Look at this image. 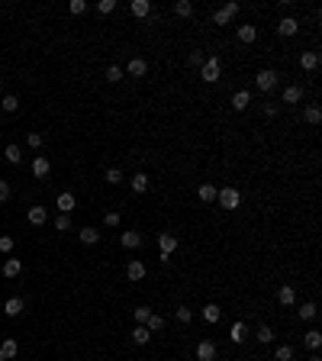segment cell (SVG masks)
<instances>
[{
	"instance_id": "6da1fadb",
	"label": "cell",
	"mask_w": 322,
	"mask_h": 361,
	"mask_svg": "<svg viewBox=\"0 0 322 361\" xmlns=\"http://www.w3.org/2000/svg\"><path fill=\"white\" fill-rule=\"evenodd\" d=\"M219 77H222V61L216 58V55L206 58L203 65H200V81H203V84H216Z\"/></svg>"
},
{
	"instance_id": "7a4b0ae2",
	"label": "cell",
	"mask_w": 322,
	"mask_h": 361,
	"mask_svg": "<svg viewBox=\"0 0 322 361\" xmlns=\"http://www.w3.org/2000/svg\"><path fill=\"white\" fill-rule=\"evenodd\" d=\"M216 204L225 207V210H239L242 207V193L236 187H222V190H216Z\"/></svg>"
},
{
	"instance_id": "3957f363",
	"label": "cell",
	"mask_w": 322,
	"mask_h": 361,
	"mask_svg": "<svg viewBox=\"0 0 322 361\" xmlns=\"http://www.w3.org/2000/svg\"><path fill=\"white\" fill-rule=\"evenodd\" d=\"M174 252H177V235H174V232H161L158 235V258L161 261H171Z\"/></svg>"
},
{
	"instance_id": "277c9868",
	"label": "cell",
	"mask_w": 322,
	"mask_h": 361,
	"mask_svg": "<svg viewBox=\"0 0 322 361\" xmlns=\"http://www.w3.org/2000/svg\"><path fill=\"white\" fill-rule=\"evenodd\" d=\"M255 87H258V91H274V87H277V71H271V68H264V71H258L255 74Z\"/></svg>"
},
{
	"instance_id": "5b68a950",
	"label": "cell",
	"mask_w": 322,
	"mask_h": 361,
	"mask_svg": "<svg viewBox=\"0 0 322 361\" xmlns=\"http://www.w3.org/2000/svg\"><path fill=\"white\" fill-rule=\"evenodd\" d=\"M274 29H277V36H297V32H300V23L293 20V16H284V20H277Z\"/></svg>"
},
{
	"instance_id": "8992f818",
	"label": "cell",
	"mask_w": 322,
	"mask_h": 361,
	"mask_svg": "<svg viewBox=\"0 0 322 361\" xmlns=\"http://www.w3.org/2000/svg\"><path fill=\"white\" fill-rule=\"evenodd\" d=\"M236 13H239V4H225V7H219V10L213 13V23H216V26H225Z\"/></svg>"
},
{
	"instance_id": "52a82bcc",
	"label": "cell",
	"mask_w": 322,
	"mask_h": 361,
	"mask_svg": "<svg viewBox=\"0 0 322 361\" xmlns=\"http://www.w3.org/2000/svg\"><path fill=\"white\" fill-rule=\"evenodd\" d=\"M277 303H281V306H293V303H297V290H293L290 284H281V287H277Z\"/></svg>"
},
{
	"instance_id": "ba28073f",
	"label": "cell",
	"mask_w": 322,
	"mask_h": 361,
	"mask_svg": "<svg viewBox=\"0 0 322 361\" xmlns=\"http://www.w3.org/2000/svg\"><path fill=\"white\" fill-rule=\"evenodd\" d=\"M55 207L58 210H62V213H68V216H71L74 213V207H77V200H74V193H58V200H55Z\"/></svg>"
},
{
	"instance_id": "9c48e42d",
	"label": "cell",
	"mask_w": 322,
	"mask_h": 361,
	"mask_svg": "<svg viewBox=\"0 0 322 361\" xmlns=\"http://www.w3.org/2000/svg\"><path fill=\"white\" fill-rule=\"evenodd\" d=\"M119 245H123V249H139V245H142V232H135V229L119 232Z\"/></svg>"
},
{
	"instance_id": "30bf717a",
	"label": "cell",
	"mask_w": 322,
	"mask_h": 361,
	"mask_svg": "<svg viewBox=\"0 0 322 361\" xmlns=\"http://www.w3.org/2000/svg\"><path fill=\"white\" fill-rule=\"evenodd\" d=\"M145 71H149V61H145V58H132L126 65V74L129 77H145Z\"/></svg>"
},
{
	"instance_id": "8fae6325",
	"label": "cell",
	"mask_w": 322,
	"mask_h": 361,
	"mask_svg": "<svg viewBox=\"0 0 322 361\" xmlns=\"http://www.w3.org/2000/svg\"><path fill=\"white\" fill-rule=\"evenodd\" d=\"M49 171H52V162H49L45 155L32 158V174H36V178H49Z\"/></svg>"
},
{
	"instance_id": "7c38bea8",
	"label": "cell",
	"mask_w": 322,
	"mask_h": 361,
	"mask_svg": "<svg viewBox=\"0 0 322 361\" xmlns=\"http://www.w3.org/2000/svg\"><path fill=\"white\" fill-rule=\"evenodd\" d=\"M20 355V342L16 339H4V345H0V361H10Z\"/></svg>"
},
{
	"instance_id": "4fadbf2b",
	"label": "cell",
	"mask_w": 322,
	"mask_h": 361,
	"mask_svg": "<svg viewBox=\"0 0 322 361\" xmlns=\"http://www.w3.org/2000/svg\"><path fill=\"white\" fill-rule=\"evenodd\" d=\"M197 358H200V361H216V345H213L210 339H203V342L197 345Z\"/></svg>"
},
{
	"instance_id": "5bb4252c",
	"label": "cell",
	"mask_w": 322,
	"mask_h": 361,
	"mask_svg": "<svg viewBox=\"0 0 322 361\" xmlns=\"http://www.w3.org/2000/svg\"><path fill=\"white\" fill-rule=\"evenodd\" d=\"M132 16H139V20H145V16H152V0H132Z\"/></svg>"
},
{
	"instance_id": "9a60e30c",
	"label": "cell",
	"mask_w": 322,
	"mask_h": 361,
	"mask_svg": "<svg viewBox=\"0 0 322 361\" xmlns=\"http://www.w3.org/2000/svg\"><path fill=\"white\" fill-rule=\"evenodd\" d=\"M300 68H303V71H316V68H319V52H303V55H300Z\"/></svg>"
},
{
	"instance_id": "2e32d148",
	"label": "cell",
	"mask_w": 322,
	"mask_h": 361,
	"mask_svg": "<svg viewBox=\"0 0 322 361\" xmlns=\"http://www.w3.org/2000/svg\"><path fill=\"white\" fill-rule=\"evenodd\" d=\"M4 313H7V316H23V313H26V303L20 300V297H10V300L4 303Z\"/></svg>"
},
{
	"instance_id": "e0dca14e",
	"label": "cell",
	"mask_w": 322,
	"mask_h": 361,
	"mask_svg": "<svg viewBox=\"0 0 322 361\" xmlns=\"http://www.w3.org/2000/svg\"><path fill=\"white\" fill-rule=\"evenodd\" d=\"M229 339L236 342V345H242V342L248 339V326H245V323H232V329H229Z\"/></svg>"
},
{
	"instance_id": "ac0fdd59",
	"label": "cell",
	"mask_w": 322,
	"mask_h": 361,
	"mask_svg": "<svg viewBox=\"0 0 322 361\" xmlns=\"http://www.w3.org/2000/svg\"><path fill=\"white\" fill-rule=\"evenodd\" d=\"M200 316H203V319L213 326V323H219V319H222V310H219V306H216V303H206L203 310H200Z\"/></svg>"
},
{
	"instance_id": "d6986e66",
	"label": "cell",
	"mask_w": 322,
	"mask_h": 361,
	"mask_svg": "<svg viewBox=\"0 0 322 361\" xmlns=\"http://www.w3.org/2000/svg\"><path fill=\"white\" fill-rule=\"evenodd\" d=\"M303 345L312 348V351H319V348H322V332H319V329H309L306 336H303Z\"/></svg>"
},
{
	"instance_id": "ffe728a7",
	"label": "cell",
	"mask_w": 322,
	"mask_h": 361,
	"mask_svg": "<svg viewBox=\"0 0 322 361\" xmlns=\"http://www.w3.org/2000/svg\"><path fill=\"white\" fill-rule=\"evenodd\" d=\"M300 100H303V87L300 84L284 87V103H300Z\"/></svg>"
},
{
	"instance_id": "44dd1931",
	"label": "cell",
	"mask_w": 322,
	"mask_h": 361,
	"mask_svg": "<svg viewBox=\"0 0 322 361\" xmlns=\"http://www.w3.org/2000/svg\"><path fill=\"white\" fill-rule=\"evenodd\" d=\"M319 119H322V110L316 107V103H309V107L303 110V123H309V126H319Z\"/></svg>"
},
{
	"instance_id": "7402d4cb",
	"label": "cell",
	"mask_w": 322,
	"mask_h": 361,
	"mask_svg": "<svg viewBox=\"0 0 322 361\" xmlns=\"http://www.w3.org/2000/svg\"><path fill=\"white\" fill-rule=\"evenodd\" d=\"M126 277L129 280H142L145 277V265H142V261H129V265H126Z\"/></svg>"
},
{
	"instance_id": "603a6c76",
	"label": "cell",
	"mask_w": 322,
	"mask_h": 361,
	"mask_svg": "<svg viewBox=\"0 0 322 361\" xmlns=\"http://www.w3.org/2000/svg\"><path fill=\"white\" fill-rule=\"evenodd\" d=\"M248 103H251V94L248 91H236V94H232V110H245Z\"/></svg>"
},
{
	"instance_id": "cb8c5ba5",
	"label": "cell",
	"mask_w": 322,
	"mask_h": 361,
	"mask_svg": "<svg viewBox=\"0 0 322 361\" xmlns=\"http://www.w3.org/2000/svg\"><path fill=\"white\" fill-rule=\"evenodd\" d=\"M26 216H29V223H32V226H42V223L49 219L45 207H29V213H26Z\"/></svg>"
},
{
	"instance_id": "d4e9b609",
	"label": "cell",
	"mask_w": 322,
	"mask_h": 361,
	"mask_svg": "<svg viewBox=\"0 0 322 361\" xmlns=\"http://www.w3.org/2000/svg\"><path fill=\"white\" fill-rule=\"evenodd\" d=\"M20 271H23V261L20 258H7L4 261V277H16Z\"/></svg>"
},
{
	"instance_id": "484cf974",
	"label": "cell",
	"mask_w": 322,
	"mask_h": 361,
	"mask_svg": "<svg viewBox=\"0 0 322 361\" xmlns=\"http://www.w3.org/2000/svg\"><path fill=\"white\" fill-rule=\"evenodd\" d=\"M81 242H84V245H97V242H100V232H97L94 226H84V229H81Z\"/></svg>"
},
{
	"instance_id": "4316f807",
	"label": "cell",
	"mask_w": 322,
	"mask_h": 361,
	"mask_svg": "<svg viewBox=\"0 0 322 361\" xmlns=\"http://www.w3.org/2000/svg\"><path fill=\"white\" fill-rule=\"evenodd\" d=\"M255 339L261 342V345H271V342H274V329H271V326H258Z\"/></svg>"
},
{
	"instance_id": "83f0119b",
	"label": "cell",
	"mask_w": 322,
	"mask_h": 361,
	"mask_svg": "<svg viewBox=\"0 0 322 361\" xmlns=\"http://www.w3.org/2000/svg\"><path fill=\"white\" fill-rule=\"evenodd\" d=\"M200 200H203V204H216V187L213 184H200Z\"/></svg>"
},
{
	"instance_id": "f1b7e54d",
	"label": "cell",
	"mask_w": 322,
	"mask_h": 361,
	"mask_svg": "<svg viewBox=\"0 0 322 361\" xmlns=\"http://www.w3.org/2000/svg\"><path fill=\"white\" fill-rule=\"evenodd\" d=\"M149 339H152V332L145 329V326H135V329H132V342H135V345H149Z\"/></svg>"
},
{
	"instance_id": "f546056e",
	"label": "cell",
	"mask_w": 322,
	"mask_h": 361,
	"mask_svg": "<svg viewBox=\"0 0 322 361\" xmlns=\"http://www.w3.org/2000/svg\"><path fill=\"white\" fill-rule=\"evenodd\" d=\"M174 16H194V4H190V0H177V4H174Z\"/></svg>"
},
{
	"instance_id": "4dcf8cb0",
	"label": "cell",
	"mask_w": 322,
	"mask_h": 361,
	"mask_svg": "<svg viewBox=\"0 0 322 361\" xmlns=\"http://www.w3.org/2000/svg\"><path fill=\"white\" fill-rule=\"evenodd\" d=\"M129 184H132V190H135V193H145V190H149V174H142V171H139Z\"/></svg>"
},
{
	"instance_id": "1f68e13d",
	"label": "cell",
	"mask_w": 322,
	"mask_h": 361,
	"mask_svg": "<svg viewBox=\"0 0 322 361\" xmlns=\"http://www.w3.org/2000/svg\"><path fill=\"white\" fill-rule=\"evenodd\" d=\"M258 39V29H255V26H239V42H255Z\"/></svg>"
},
{
	"instance_id": "d6a6232c",
	"label": "cell",
	"mask_w": 322,
	"mask_h": 361,
	"mask_svg": "<svg viewBox=\"0 0 322 361\" xmlns=\"http://www.w3.org/2000/svg\"><path fill=\"white\" fill-rule=\"evenodd\" d=\"M297 313H300V319H316V313H319V306H316V303H312V300H306V303H303V306H300V310H297Z\"/></svg>"
},
{
	"instance_id": "836d02e7",
	"label": "cell",
	"mask_w": 322,
	"mask_h": 361,
	"mask_svg": "<svg viewBox=\"0 0 322 361\" xmlns=\"http://www.w3.org/2000/svg\"><path fill=\"white\" fill-rule=\"evenodd\" d=\"M145 329H149V332H161V329H164V316H161V313H152L149 323H145Z\"/></svg>"
},
{
	"instance_id": "e575fe53",
	"label": "cell",
	"mask_w": 322,
	"mask_h": 361,
	"mask_svg": "<svg viewBox=\"0 0 322 361\" xmlns=\"http://www.w3.org/2000/svg\"><path fill=\"white\" fill-rule=\"evenodd\" d=\"M0 107H4V113H16L20 110V97H13V94H7L4 100H0Z\"/></svg>"
},
{
	"instance_id": "d590c367",
	"label": "cell",
	"mask_w": 322,
	"mask_h": 361,
	"mask_svg": "<svg viewBox=\"0 0 322 361\" xmlns=\"http://www.w3.org/2000/svg\"><path fill=\"white\" fill-rule=\"evenodd\" d=\"M152 313H155L152 306H135V310H132V316H135V323H139V326L149 323V316H152Z\"/></svg>"
},
{
	"instance_id": "8d00e7d4",
	"label": "cell",
	"mask_w": 322,
	"mask_h": 361,
	"mask_svg": "<svg viewBox=\"0 0 322 361\" xmlns=\"http://www.w3.org/2000/svg\"><path fill=\"white\" fill-rule=\"evenodd\" d=\"M103 77H107L110 84H119V81H123V68H119V65H110V68H107V74H103Z\"/></svg>"
},
{
	"instance_id": "74e56055",
	"label": "cell",
	"mask_w": 322,
	"mask_h": 361,
	"mask_svg": "<svg viewBox=\"0 0 322 361\" xmlns=\"http://www.w3.org/2000/svg\"><path fill=\"white\" fill-rule=\"evenodd\" d=\"M274 361H293V348H290V345H277Z\"/></svg>"
},
{
	"instance_id": "f35d334b",
	"label": "cell",
	"mask_w": 322,
	"mask_h": 361,
	"mask_svg": "<svg viewBox=\"0 0 322 361\" xmlns=\"http://www.w3.org/2000/svg\"><path fill=\"white\" fill-rule=\"evenodd\" d=\"M4 155H7V162H10V165H20V158H23L20 155V145H7Z\"/></svg>"
},
{
	"instance_id": "ab89813d",
	"label": "cell",
	"mask_w": 322,
	"mask_h": 361,
	"mask_svg": "<svg viewBox=\"0 0 322 361\" xmlns=\"http://www.w3.org/2000/svg\"><path fill=\"white\" fill-rule=\"evenodd\" d=\"M174 316H177V323H190V319H194V310H190V306H177V310H174Z\"/></svg>"
},
{
	"instance_id": "60d3db41",
	"label": "cell",
	"mask_w": 322,
	"mask_h": 361,
	"mask_svg": "<svg viewBox=\"0 0 322 361\" xmlns=\"http://www.w3.org/2000/svg\"><path fill=\"white\" fill-rule=\"evenodd\" d=\"M55 229H58V232H68V229H71V216H68V213H58Z\"/></svg>"
},
{
	"instance_id": "b9f144b4",
	"label": "cell",
	"mask_w": 322,
	"mask_h": 361,
	"mask_svg": "<svg viewBox=\"0 0 322 361\" xmlns=\"http://www.w3.org/2000/svg\"><path fill=\"white\" fill-rule=\"evenodd\" d=\"M187 61H190V65H194V68H200V65H203V61H206V55H203V52H190V55H187Z\"/></svg>"
},
{
	"instance_id": "7bdbcfd3",
	"label": "cell",
	"mask_w": 322,
	"mask_h": 361,
	"mask_svg": "<svg viewBox=\"0 0 322 361\" xmlns=\"http://www.w3.org/2000/svg\"><path fill=\"white\" fill-rule=\"evenodd\" d=\"M87 13V0H71V16H81Z\"/></svg>"
},
{
	"instance_id": "ee69618b",
	"label": "cell",
	"mask_w": 322,
	"mask_h": 361,
	"mask_svg": "<svg viewBox=\"0 0 322 361\" xmlns=\"http://www.w3.org/2000/svg\"><path fill=\"white\" fill-rule=\"evenodd\" d=\"M107 184H123V171H119V168H110V171H107Z\"/></svg>"
},
{
	"instance_id": "f6af8a7d",
	"label": "cell",
	"mask_w": 322,
	"mask_h": 361,
	"mask_svg": "<svg viewBox=\"0 0 322 361\" xmlns=\"http://www.w3.org/2000/svg\"><path fill=\"white\" fill-rule=\"evenodd\" d=\"M97 10H100L103 16L113 13V10H116V0H100V4H97Z\"/></svg>"
},
{
	"instance_id": "bcb514c9",
	"label": "cell",
	"mask_w": 322,
	"mask_h": 361,
	"mask_svg": "<svg viewBox=\"0 0 322 361\" xmlns=\"http://www.w3.org/2000/svg\"><path fill=\"white\" fill-rule=\"evenodd\" d=\"M0 252H4V255L13 252V235H0Z\"/></svg>"
},
{
	"instance_id": "7dc6e473",
	"label": "cell",
	"mask_w": 322,
	"mask_h": 361,
	"mask_svg": "<svg viewBox=\"0 0 322 361\" xmlns=\"http://www.w3.org/2000/svg\"><path fill=\"white\" fill-rule=\"evenodd\" d=\"M103 223H107L110 229H116L119 223H123V216H119V213H107V216H103Z\"/></svg>"
},
{
	"instance_id": "c3c4849f",
	"label": "cell",
	"mask_w": 322,
	"mask_h": 361,
	"mask_svg": "<svg viewBox=\"0 0 322 361\" xmlns=\"http://www.w3.org/2000/svg\"><path fill=\"white\" fill-rule=\"evenodd\" d=\"M26 142H29V148H39L42 145V133H29V136H26Z\"/></svg>"
},
{
	"instance_id": "681fc988",
	"label": "cell",
	"mask_w": 322,
	"mask_h": 361,
	"mask_svg": "<svg viewBox=\"0 0 322 361\" xmlns=\"http://www.w3.org/2000/svg\"><path fill=\"white\" fill-rule=\"evenodd\" d=\"M7 200H10V184L0 181V204H7Z\"/></svg>"
},
{
	"instance_id": "f907efd6",
	"label": "cell",
	"mask_w": 322,
	"mask_h": 361,
	"mask_svg": "<svg viewBox=\"0 0 322 361\" xmlns=\"http://www.w3.org/2000/svg\"><path fill=\"white\" fill-rule=\"evenodd\" d=\"M264 116H267V119L277 116V107H274V103H264Z\"/></svg>"
},
{
	"instance_id": "816d5d0a",
	"label": "cell",
	"mask_w": 322,
	"mask_h": 361,
	"mask_svg": "<svg viewBox=\"0 0 322 361\" xmlns=\"http://www.w3.org/2000/svg\"><path fill=\"white\" fill-rule=\"evenodd\" d=\"M309 361H322V358H319V355H312V358H309Z\"/></svg>"
}]
</instances>
